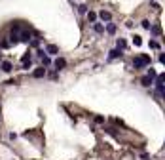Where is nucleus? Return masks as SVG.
<instances>
[{
    "mask_svg": "<svg viewBox=\"0 0 165 160\" xmlns=\"http://www.w3.org/2000/svg\"><path fill=\"white\" fill-rule=\"evenodd\" d=\"M146 65H150V55H146V54H141L133 59V67H135V69H142V67H146Z\"/></svg>",
    "mask_w": 165,
    "mask_h": 160,
    "instance_id": "obj_1",
    "label": "nucleus"
},
{
    "mask_svg": "<svg viewBox=\"0 0 165 160\" xmlns=\"http://www.w3.org/2000/svg\"><path fill=\"white\" fill-rule=\"evenodd\" d=\"M30 59H32V55L30 54H25L23 57H21V63H23V69H29L30 67Z\"/></svg>",
    "mask_w": 165,
    "mask_h": 160,
    "instance_id": "obj_2",
    "label": "nucleus"
},
{
    "mask_svg": "<svg viewBox=\"0 0 165 160\" xmlns=\"http://www.w3.org/2000/svg\"><path fill=\"white\" fill-rule=\"evenodd\" d=\"M46 54H49V55H55V54H59V48L55 44H49L48 48H46Z\"/></svg>",
    "mask_w": 165,
    "mask_h": 160,
    "instance_id": "obj_3",
    "label": "nucleus"
},
{
    "mask_svg": "<svg viewBox=\"0 0 165 160\" xmlns=\"http://www.w3.org/2000/svg\"><path fill=\"white\" fill-rule=\"evenodd\" d=\"M99 17L102 19V21H110V19H112V13H110V12H106V10H102V12L99 13Z\"/></svg>",
    "mask_w": 165,
    "mask_h": 160,
    "instance_id": "obj_4",
    "label": "nucleus"
},
{
    "mask_svg": "<svg viewBox=\"0 0 165 160\" xmlns=\"http://www.w3.org/2000/svg\"><path fill=\"white\" fill-rule=\"evenodd\" d=\"M12 69H13V65L10 63V61H4V63H2V71H4V73H12Z\"/></svg>",
    "mask_w": 165,
    "mask_h": 160,
    "instance_id": "obj_5",
    "label": "nucleus"
},
{
    "mask_svg": "<svg viewBox=\"0 0 165 160\" xmlns=\"http://www.w3.org/2000/svg\"><path fill=\"white\" fill-rule=\"evenodd\" d=\"M141 84L144 86V88H148V86H152L154 82H152V78L150 76H142V80H141Z\"/></svg>",
    "mask_w": 165,
    "mask_h": 160,
    "instance_id": "obj_6",
    "label": "nucleus"
},
{
    "mask_svg": "<svg viewBox=\"0 0 165 160\" xmlns=\"http://www.w3.org/2000/svg\"><path fill=\"white\" fill-rule=\"evenodd\" d=\"M19 40H23V42H29V40H30V33H27V31L19 33Z\"/></svg>",
    "mask_w": 165,
    "mask_h": 160,
    "instance_id": "obj_7",
    "label": "nucleus"
},
{
    "mask_svg": "<svg viewBox=\"0 0 165 160\" xmlns=\"http://www.w3.org/2000/svg\"><path fill=\"white\" fill-rule=\"evenodd\" d=\"M44 74H46V69H44V67H40V69L34 71V78H42Z\"/></svg>",
    "mask_w": 165,
    "mask_h": 160,
    "instance_id": "obj_8",
    "label": "nucleus"
},
{
    "mask_svg": "<svg viewBox=\"0 0 165 160\" xmlns=\"http://www.w3.org/2000/svg\"><path fill=\"white\" fill-rule=\"evenodd\" d=\"M65 65H66V61H65L63 57H57V59H55V67H57V69H63Z\"/></svg>",
    "mask_w": 165,
    "mask_h": 160,
    "instance_id": "obj_9",
    "label": "nucleus"
},
{
    "mask_svg": "<svg viewBox=\"0 0 165 160\" xmlns=\"http://www.w3.org/2000/svg\"><path fill=\"white\" fill-rule=\"evenodd\" d=\"M120 55H122V50H118V48H116V50H112V51H110V55H108V57H110V59H116V57H120Z\"/></svg>",
    "mask_w": 165,
    "mask_h": 160,
    "instance_id": "obj_10",
    "label": "nucleus"
},
{
    "mask_svg": "<svg viewBox=\"0 0 165 160\" xmlns=\"http://www.w3.org/2000/svg\"><path fill=\"white\" fill-rule=\"evenodd\" d=\"M154 84H156V82H154ZM156 90H158V95H165V88H163V84H156Z\"/></svg>",
    "mask_w": 165,
    "mask_h": 160,
    "instance_id": "obj_11",
    "label": "nucleus"
},
{
    "mask_svg": "<svg viewBox=\"0 0 165 160\" xmlns=\"http://www.w3.org/2000/svg\"><path fill=\"white\" fill-rule=\"evenodd\" d=\"M106 33H108V34H114V33H116V25H114V23H108V25H106Z\"/></svg>",
    "mask_w": 165,
    "mask_h": 160,
    "instance_id": "obj_12",
    "label": "nucleus"
},
{
    "mask_svg": "<svg viewBox=\"0 0 165 160\" xmlns=\"http://www.w3.org/2000/svg\"><path fill=\"white\" fill-rule=\"evenodd\" d=\"M118 50H123V48H125V46H127V42H125V40H123V38H118Z\"/></svg>",
    "mask_w": 165,
    "mask_h": 160,
    "instance_id": "obj_13",
    "label": "nucleus"
},
{
    "mask_svg": "<svg viewBox=\"0 0 165 160\" xmlns=\"http://www.w3.org/2000/svg\"><path fill=\"white\" fill-rule=\"evenodd\" d=\"M87 19H89V21L93 23L95 19H97V13H95V12H89V13H87Z\"/></svg>",
    "mask_w": 165,
    "mask_h": 160,
    "instance_id": "obj_14",
    "label": "nucleus"
},
{
    "mask_svg": "<svg viewBox=\"0 0 165 160\" xmlns=\"http://www.w3.org/2000/svg\"><path fill=\"white\" fill-rule=\"evenodd\" d=\"M165 82V74H158V78H156V84H163Z\"/></svg>",
    "mask_w": 165,
    "mask_h": 160,
    "instance_id": "obj_15",
    "label": "nucleus"
},
{
    "mask_svg": "<svg viewBox=\"0 0 165 160\" xmlns=\"http://www.w3.org/2000/svg\"><path fill=\"white\" fill-rule=\"evenodd\" d=\"M161 33V29H159V25H154L152 27V34H159Z\"/></svg>",
    "mask_w": 165,
    "mask_h": 160,
    "instance_id": "obj_16",
    "label": "nucleus"
},
{
    "mask_svg": "<svg viewBox=\"0 0 165 160\" xmlns=\"http://www.w3.org/2000/svg\"><path fill=\"white\" fill-rule=\"evenodd\" d=\"M133 44H135V46H141V44H142L141 36H135V38H133Z\"/></svg>",
    "mask_w": 165,
    "mask_h": 160,
    "instance_id": "obj_17",
    "label": "nucleus"
},
{
    "mask_svg": "<svg viewBox=\"0 0 165 160\" xmlns=\"http://www.w3.org/2000/svg\"><path fill=\"white\" fill-rule=\"evenodd\" d=\"M150 48H152V50H158V48H159V44L156 42V40H150Z\"/></svg>",
    "mask_w": 165,
    "mask_h": 160,
    "instance_id": "obj_18",
    "label": "nucleus"
},
{
    "mask_svg": "<svg viewBox=\"0 0 165 160\" xmlns=\"http://www.w3.org/2000/svg\"><path fill=\"white\" fill-rule=\"evenodd\" d=\"M78 12H80V13H87V6H84V4L78 6Z\"/></svg>",
    "mask_w": 165,
    "mask_h": 160,
    "instance_id": "obj_19",
    "label": "nucleus"
},
{
    "mask_svg": "<svg viewBox=\"0 0 165 160\" xmlns=\"http://www.w3.org/2000/svg\"><path fill=\"white\" fill-rule=\"evenodd\" d=\"M95 31H97V33H102V31H105V27H102L101 23H97V25H95Z\"/></svg>",
    "mask_w": 165,
    "mask_h": 160,
    "instance_id": "obj_20",
    "label": "nucleus"
},
{
    "mask_svg": "<svg viewBox=\"0 0 165 160\" xmlns=\"http://www.w3.org/2000/svg\"><path fill=\"white\" fill-rule=\"evenodd\" d=\"M42 63H44V65H49V63H51V61H49V57H48V55H42Z\"/></svg>",
    "mask_w": 165,
    "mask_h": 160,
    "instance_id": "obj_21",
    "label": "nucleus"
},
{
    "mask_svg": "<svg viewBox=\"0 0 165 160\" xmlns=\"http://www.w3.org/2000/svg\"><path fill=\"white\" fill-rule=\"evenodd\" d=\"M146 76H150V78H154V76H156V71L154 69H148V74Z\"/></svg>",
    "mask_w": 165,
    "mask_h": 160,
    "instance_id": "obj_22",
    "label": "nucleus"
},
{
    "mask_svg": "<svg viewBox=\"0 0 165 160\" xmlns=\"http://www.w3.org/2000/svg\"><path fill=\"white\" fill-rule=\"evenodd\" d=\"M142 27H144V29H150V21H146V19H144V21H142Z\"/></svg>",
    "mask_w": 165,
    "mask_h": 160,
    "instance_id": "obj_23",
    "label": "nucleus"
},
{
    "mask_svg": "<svg viewBox=\"0 0 165 160\" xmlns=\"http://www.w3.org/2000/svg\"><path fill=\"white\" fill-rule=\"evenodd\" d=\"M0 46H2V48H8L10 42H8V40H2V44H0Z\"/></svg>",
    "mask_w": 165,
    "mask_h": 160,
    "instance_id": "obj_24",
    "label": "nucleus"
}]
</instances>
